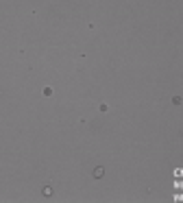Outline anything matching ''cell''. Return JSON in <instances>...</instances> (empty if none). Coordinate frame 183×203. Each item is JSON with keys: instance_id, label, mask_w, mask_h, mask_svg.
Listing matches in <instances>:
<instances>
[{"instance_id": "6da1fadb", "label": "cell", "mask_w": 183, "mask_h": 203, "mask_svg": "<svg viewBox=\"0 0 183 203\" xmlns=\"http://www.w3.org/2000/svg\"><path fill=\"white\" fill-rule=\"evenodd\" d=\"M94 177H103V168H96L94 170Z\"/></svg>"}]
</instances>
